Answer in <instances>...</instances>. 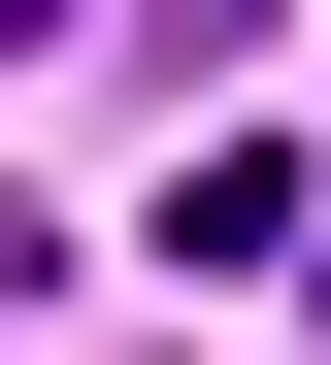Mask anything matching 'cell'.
<instances>
[{
	"label": "cell",
	"mask_w": 331,
	"mask_h": 365,
	"mask_svg": "<svg viewBox=\"0 0 331 365\" xmlns=\"http://www.w3.org/2000/svg\"><path fill=\"white\" fill-rule=\"evenodd\" d=\"M33 34H66V0H0V67H33Z\"/></svg>",
	"instance_id": "obj_1"
}]
</instances>
